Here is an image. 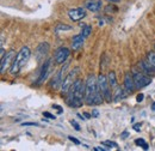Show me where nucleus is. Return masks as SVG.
<instances>
[{"instance_id": "a211bd4d", "label": "nucleus", "mask_w": 155, "mask_h": 151, "mask_svg": "<svg viewBox=\"0 0 155 151\" xmlns=\"http://www.w3.org/2000/svg\"><path fill=\"white\" fill-rule=\"evenodd\" d=\"M71 29H72L71 25H66L63 23H58L56 28H55V31L56 33H61V31H67V30H71Z\"/></svg>"}, {"instance_id": "4be33fe9", "label": "nucleus", "mask_w": 155, "mask_h": 151, "mask_svg": "<svg viewBox=\"0 0 155 151\" xmlns=\"http://www.w3.org/2000/svg\"><path fill=\"white\" fill-rule=\"evenodd\" d=\"M103 145H106L109 148H115V149H118V145L115 142H111V140H105V142H101Z\"/></svg>"}, {"instance_id": "423d86ee", "label": "nucleus", "mask_w": 155, "mask_h": 151, "mask_svg": "<svg viewBox=\"0 0 155 151\" xmlns=\"http://www.w3.org/2000/svg\"><path fill=\"white\" fill-rule=\"evenodd\" d=\"M68 66H69V61H66L64 62V65L62 66V68L58 71V73L55 75V77L53 78V82L50 83V86L53 88V90H56L58 86L62 84V82H63V76L66 73V71H67V68H68Z\"/></svg>"}, {"instance_id": "b1692460", "label": "nucleus", "mask_w": 155, "mask_h": 151, "mask_svg": "<svg viewBox=\"0 0 155 151\" xmlns=\"http://www.w3.org/2000/svg\"><path fill=\"white\" fill-rule=\"evenodd\" d=\"M43 116H45V118H49V119H51V120H55V119H56V116H55V115L50 114L49 112H44V113H43Z\"/></svg>"}, {"instance_id": "f704fd0d", "label": "nucleus", "mask_w": 155, "mask_h": 151, "mask_svg": "<svg viewBox=\"0 0 155 151\" xmlns=\"http://www.w3.org/2000/svg\"><path fill=\"white\" fill-rule=\"evenodd\" d=\"M107 1H110V2H116V1H118V0H107Z\"/></svg>"}, {"instance_id": "ddd939ff", "label": "nucleus", "mask_w": 155, "mask_h": 151, "mask_svg": "<svg viewBox=\"0 0 155 151\" xmlns=\"http://www.w3.org/2000/svg\"><path fill=\"white\" fill-rule=\"evenodd\" d=\"M48 52H49V44L47 42L39 43L37 49H36V58H37V60L38 61L44 60V57L48 54Z\"/></svg>"}, {"instance_id": "393cba45", "label": "nucleus", "mask_w": 155, "mask_h": 151, "mask_svg": "<svg viewBox=\"0 0 155 151\" xmlns=\"http://www.w3.org/2000/svg\"><path fill=\"white\" fill-rule=\"evenodd\" d=\"M68 138H69V140H72V142H73L74 144H77V145H79V144H80V142L78 140V139L75 138V137H72V135H69Z\"/></svg>"}, {"instance_id": "cd10ccee", "label": "nucleus", "mask_w": 155, "mask_h": 151, "mask_svg": "<svg viewBox=\"0 0 155 151\" xmlns=\"http://www.w3.org/2000/svg\"><path fill=\"white\" fill-rule=\"evenodd\" d=\"M143 98H144V95H143V94L137 95V97H136V100H137V102H142V101H143Z\"/></svg>"}, {"instance_id": "4468645a", "label": "nucleus", "mask_w": 155, "mask_h": 151, "mask_svg": "<svg viewBox=\"0 0 155 151\" xmlns=\"http://www.w3.org/2000/svg\"><path fill=\"white\" fill-rule=\"evenodd\" d=\"M84 41H85V37L82 36V34H79V35H75L74 37L72 38V42H71V47L73 51H80L84 46Z\"/></svg>"}, {"instance_id": "c85d7f7f", "label": "nucleus", "mask_w": 155, "mask_h": 151, "mask_svg": "<svg viewBox=\"0 0 155 151\" xmlns=\"http://www.w3.org/2000/svg\"><path fill=\"white\" fill-rule=\"evenodd\" d=\"M92 116H93V118H98V116H99V112H98L97 109H93V112H92Z\"/></svg>"}, {"instance_id": "2f4dec72", "label": "nucleus", "mask_w": 155, "mask_h": 151, "mask_svg": "<svg viewBox=\"0 0 155 151\" xmlns=\"http://www.w3.org/2000/svg\"><path fill=\"white\" fill-rule=\"evenodd\" d=\"M125 137H128V132L127 131H124V132L120 134V138H125Z\"/></svg>"}, {"instance_id": "72a5a7b5", "label": "nucleus", "mask_w": 155, "mask_h": 151, "mask_svg": "<svg viewBox=\"0 0 155 151\" xmlns=\"http://www.w3.org/2000/svg\"><path fill=\"white\" fill-rule=\"evenodd\" d=\"M152 109H153V111H155V102L153 103V106H152Z\"/></svg>"}, {"instance_id": "1a4fd4ad", "label": "nucleus", "mask_w": 155, "mask_h": 151, "mask_svg": "<svg viewBox=\"0 0 155 151\" xmlns=\"http://www.w3.org/2000/svg\"><path fill=\"white\" fill-rule=\"evenodd\" d=\"M69 54H71V51L68 49V48H66V47H61V48H58V51H56V53H55V62L58 64V65H62V64H64L66 61H67V59L69 57Z\"/></svg>"}, {"instance_id": "412c9836", "label": "nucleus", "mask_w": 155, "mask_h": 151, "mask_svg": "<svg viewBox=\"0 0 155 151\" xmlns=\"http://www.w3.org/2000/svg\"><path fill=\"white\" fill-rule=\"evenodd\" d=\"M147 59L149 60V62L155 67V52H148L147 53Z\"/></svg>"}, {"instance_id": "f257e3e1", "label": "nucleus", "mask_w": 155, "mask_h": 151, "mask_svg": "<svg viewBox=\"0 0 155 151\" xmlns=\"http://www.w3.org/2000/svg\"><path fill=\"white\" fill-rule=\"evenodd\" d=\"M31 57V51L29 47H21L19 52L16 54V57L13 59V62L10 67V73L13 76L18 75L20 70L25 66V64L28 62V60Z\"/></svg>"}, {"instance_id": "9d476101", "label": "nucleus", "mask_w": 155, "mask_h": 151, "mask_svg": "<svg viewBox=\"0 0 155 151\" xmlns=\"http://www.w3.org/2000/svg\"><path fill=\"white\" fill-rule=\"evenodd\" d=\"M124 89L129 94H133L135 91L136 85H135V80H134L133 72H127L125 76H124Z\"/></svg>"}, {"instance_id": "39448f33", "label": "nucleus", "mask_w": 155, "mask_h": 151, "mask_svg": "<svg viewBox=\"0 0 155 151\" xmlns=\"http://www.w3.org/2000/svg\"><path fill=\"white\" fill-rule=\"evenodd\" d=\"M133 76H134V80H135V85L136 89H142L147 85H149L152 83V78L148 75L143 73V72H140V71H133Z\"/></svg>"}, {"instance_id": "0eeeda50", "label": "nucleus", "mask_w": 155, "mask_h": 151, "mask_svg": "<svg viewBox=\"0 0 155 151\" xmlns=\"http://www.w3.org/2000/svg\"><path fill=\"white\" fill-rule=\"evenodd\" d=\"M15 57H16V52L13 49H11L4 55V58H1V64H0V72L1 73H5L6 70L8 68V66L12 65Z\"/></svg>"}, {"instance_id": "7c9ffc66", "label": "nucleus", "mask_w": 155, "mask_h": 151, "mask_svg": "<svg viewBox=\"0 0 155 151\" xmlns=\"http://www.w3.org/2000/svg\"><path fill=\"white\" fill-rule=\"evenodd\" d=\"M54 108H56L60 113H62V108H61L60 106H58V104H54Z\"/></svg>"}, {"instance_id": "2eb2a0df", "label": "nucleus", "mask_w": 155, "mask_h": 151, "mask_svg": "<svg viewBox=\"0 0 155 151\" xmlns=\"http://www.w3.org/2000/svg\"><path fill=\"white\" fill-rule=\"evenodd\" d=\"M101 0H87L85 2V7L91 12H98L101 9Z\"/></svg>"}, {"instance_id": "5701e85b", "label": "nucleus", "mask_w": 155, "mask_h": 151, "mask_svg": "<svg viewBox=\"0 0 155 151\" xmlns=\"http://www.w3.org/2000/svg\"><path fill=\"white\" fill-rule=\"evenodd\" d=\"M71 125L74 127V130H75V131H80V125L78 124L75 120H71Z\"/></svg>"}, {"instance_id": "f03ea898", "label": "nucleus", "mask_w": 155, "mask_h": 151, "mask_svg": "<svg viewBox=\"0 0 155 151\" xmlns=\"http://www.w3.org/2000/svg\"><path fill=\"white\" fill-rule=\"evenodd\" d=\"M86 90H85V102L87 106H94L96 96L100 91L98 86V78L93 75H88L86 79Z\"/></svg>"}, {"instance_id": "aec40b11", "label": "nucleus", "mask_w": 155, "mask_h": 151, "mask_svg": "<svg viewBox=\"0 0 155 151\" xmlns=\"http://www.w3.org/2000/svg\"><path fill=\"white\" fill-rule=\"evenodd\" d=\"M135 144L136 145H140L143 150H148L149 149V146H148V144L144 142V139H142V138H140V139H136L135 140Z\"/></svg>"}, {"instance_id": "dca6fc26", "label": "nucleus", "mask_w": 155, "mask_h": 151, "mask_svg": "<svg viewBox=\"0 0 155 151\" xmlns=\"http://www.w3.org/2000/svg\"><path fill=\"white\" fill-rule=\"evenodd\" d=\"M129 95V93L123 89V88H117L115 90V95H114V100L115 101H120V100H124L127 96Z\"/></svg>"}, {"instance_id": "c756f323", "label": "nucleus", "mask_w": 155, "mask_h": 151, "mask_svg": "<svg viewBox=\"0 0 155 151\" xmlns=\"http://www.w3.org/2000/svg\"><path fill=\"white\" fill-rule=\"evenodd\" d=\"M4 55H5V49H4V47L1 46V49H0V57L4 58Z\"/></svg>"}, {"instance_id": "9b49d317", "label": "nucleus", "mask_w": 155, "mask_h": 151, "mask_svg": "<svg viewBox=\"0 0 155 151\" xmlns=\"http://www.w3.org/2000/svg\"><path fill=\"white\" fill-rule=\"evenodd\" d=\"M68 16H69V18L72 19L73 22H79V20H81L82 18L86 17V11L82 7L72 9V10L68 11Z\"/></svg>"}, {"instance_id": "c9c22d12", "label": "nucleus", "mask_w": 155, "mask_h": 151, "mask_svg": "<svg viewBox=\"0 0 155 151\" xmlns=\"http://www.w3.org/2000/svg\"><path fill=\"white\" fill-rule=\"evenodd\" d=\"M154 52H155V44H154Z\"/></svg>"}, {"instance_id": "bb28decb", "label": "nucleus", "mask_w": 155, "mask_h": 151, "mask_svg": "<svg viewBox=\"0 0 155 151\" xmlns=\"http://www.w3.org/2000/svg\"><path fill=\"white\" fill-rule=\"evenodd\" d=\"M133 128L135 130L136 132H140V131H141V124H135V125L133 126Z\"/></svg>"}, {"instance_id": "7ed1b4c3", "label": "nucleus", "mask_w": 155, "mask_h": 151, "mask_svg": "<svg viewBox=\"0 0 155 151\" xmlns=\"http://www.w3.org/2000/svg\"><path fill=\"white\" fill-rule=\"evenodd\" d=\"M98 86H99V90L101 91V94L104 96V100L106 102H111V85L107 80V77H105L104 75L98 76Z\"/></svg>"}, {"instance_id": "f8f14e48", "label": "nucleus", "mask_w": 155, "mask_h": 151, "mask_svg": "<svg viewBox=\"0 0 155 151\" xmlns=\"http://www.w3.org/2000/svg\"><path fill=\"white\" fill-rule=\"evenodd\" d=\"M138 66H140V68H141V71L143 73H146V75L148 76H155V67L149 62L148 59L141 60L140 64H138Z\"/></svg>"}, {"instance_id": "6e6552de", "label": "nucleus", "mask_w": 155, "mask_h": 151, "mask_svg": "<svg viewBox=\"0 0 155 151\" xmlns=\"http://www.w3.org/2000/svg\"><path fill=\"white\" fill-rule=\"evenodd\" d=\"M50 66H51V59H48V60H45L43 62L42 68H41V73L38 76L37 82H36V85H41L47 79V77H48L49 72H50Z\"/></svg>"}, {"instance_id": "a878e982", "label": "nucleus", "mask_w": 155, "mask_h": 151, "mask_svg": "<svg viewBox=\"0 0 155 151\" xmlns=\"http://www.w3.org/2000/svg\"><path fill=\"white\" fill-rule=\"evenodd\" d=\"M21 125L23 126H38V124H36V122H23Z\"/></svg>"}, {"instance_id": "6ab92c4d", "label": "nucleus", "mask_w": 155, "mask_h": 151, "mask_svg": "<svg viewBox=\"0 0 155 151\" xmlns=\"http://www.w3.org/2000/svg\"><path fill=\"white\" fill-rule=\"evenodd\" d=\"M91 33H92V26L91 25H84L82 26V31H81V34H82V36L86 38V37H88L90 35H91Z\"/></svg>"}, {"instance_id": "20e7f679", "label": "nucleus", "mask_w": 155, "mask_h": 151, "mask_svg": "<svg viewBox=\"0 0 155 151\" xmlns=\"http://www.w3.org/2000/svg\"><path fill=\"white\" fill-rule=\"evenodd\" d=\"M79 73V67H75L73 71H71L68 75L64 77L62 84H61V91H62V95H67L68 91L71 90L73 83L75 82L77 79V75Z\"/></svg>"}, {"instance_id": "f3484780", "label": "nucleus", "mask_w": 155, "mask_h": 151, "mask_svg": "<svg viewBox=\"0 0 155 151\" xmlns=\"http://www.w3.org/2000/svg\"><path fill=\"white\" fill-rule=\"evenodd\" d=\"M107 80L111 85V88H116L117 86V79H116V73L114 71H110L107 75Z\"/></svg>"}, {"instance_id": "473e14b6", "label": "nucleus", "mask_w": 155, "mask_h": 151, "mask_svg": "<svg viewBox=\"0 0 155 151\" xmlns=\"http://www.w3.org/2000/svg\"><path fill=\"white\" fill-rule=\"evenodd\" d=\"M84 116H85V118H87V119H90L92 115H91V114H88V113H84Z\"/></svg>"}]
</instances>
